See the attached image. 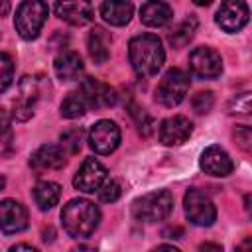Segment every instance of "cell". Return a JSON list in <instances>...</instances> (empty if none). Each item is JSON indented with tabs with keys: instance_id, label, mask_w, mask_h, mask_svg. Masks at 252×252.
I'll list each match as a JSON object with an SVG mask.
<instances>
[{
	"instance_id": "15",
	"label": "cell",
	"mask_w": 252,
	"mask_h": 252,
	"mask_svg": "<svg viewBox=\"0 0 252 252\" xmlns=\"http://www.w3.org/2000/svg\"><path fill=\"white\" fill-rule=\"evenodd\" d=\"M28 226V211L22 203L14 199H4L0 203V228L6 234L22 232Z\"/></svg>"
},
{
	"instance_id": "2",
	"label": "cell",
	"mask_w": 252,
	"mask_h": 252,
	"mask_svg": "<svg viewBox=\"0 0 252 252\" xmlns=\"http://www.w3.org/2000/svg\"><path fill=\"white\" fill-rule=\"evenodd\" d=\"M98 207L87 199H71L61 211L63 228L73 238H89L98 226Z\"/></svg>"
},
{
	"instance_id": "37",
	"label": "cell",
	"mask_w": 252,
	"mask_h": 252,
	"mask_svg": "<svg viewBox=\"0 0 252 252\" xmlns=\"http://www.w3.org/2000/svg\"><path fill=\"white\" fill-rule=\"evenodd\" d=\"M203 248H213V250H220V246H217V244H201V250Z\"/></svg>"
},
{
	"instance_id": "19",
	"label": "cell",
	"mask_w": 252,
	"mask_h": 252,
	"mask_svg": "<svg viewBox=\"0 0 252 252\" xmlns=\"http://www.w3.org/2000/svg\"><path fill=\"white\" fill-rule=\"evenodd\" d=\"M173 12L171 8L161 2V0H148L142 8H140V20L144 26L148 28H159V26H165L169 20H171Z\"/></svg>"
},
{
	"instance_id": "29",
	"label": "cell",
	"mask_w": 252,
	"mask_h": 252,
	"mask_svg": "<svg viewBox=\"0 0 252 252\" xmlns=\"http://www.w3.org/2000/svg\"><path fill=\"white\" fill-rule=\"evenodd\" d=\"M130 114L136 118L138 130H140L144 136H148V134H150V130H152V120H150V116H148L140 106H136V104H130Z\"/></svg>"
},
{
	"instance_id": "6",
	"label": "cell",
	"mask_w": 252,
	"mask_h": 252,
	"mask_svg": "<svg viewBox=\"0 0 252 252\" xmlns=\"http://www.w3.org/2000/svg\"><path fill=\"white\" fill-rule=\"evenodd\" d=\"M185 217L195 226H211L217 220V209L213 201L199 189H189L183 197Z\"/></svg>"
},
{
	"instance_id": "25",
	"label": "cell",
	"mask_w": 252,
	"mask_h": 252,
	"mask_svg": "<svg viewBox=\"0 0 252 252\" xmlns=\"http://www.w3.org/2000/svg\"><path fill=\"white\" fill-rule=\"evenodd\" d=\"M83 136H85V132L81 128H71V130L63 132L61 134V148H63V152L67 150V154H77L81 150V146H83Z\"/></svg>"
},
{
	"instance_id": "32",
	"label": "cell",
	"mask_w": 252,
	"mask_h": 252,
	"mask_svg": "<svg viewBox=\"0 0 252 252\" xmlns=\"http://www.w3.org/2000/svg\"><path fill=\"white\" fill-rule=\"evenodd\" d=\"M8 132H10V114H8L4 108H0V140H2Z\"/></svg>"
},
{
	"instance_id": "38",
	"label": "cell",
	"mask_w": 252,
	"mask_h": 252,
	"mask_svg": "<svg viewBox=\"0 0 252 252\" xmlns=\"http://www.w3.org/2000/svg\"><path fill=\"white\" fill-rule=\"evenodd\" d=\"M4 185H6V179H4V177H2V175H0V191H2V189H4Z\"/></svg>"
},
{
	"instance_id": "3",
	"label": "cell",
	"mask_w": 252,
	"mask_h": 252,
	"mask_svg": "<svg viewBox=\"0 0 252 252\" xmlns=\"http://www.w3.org/2000/svg\"><path fill=\"white\" fill-rule=\"evenodd\" d=\"M173 211V197L169 191H152L138 197L132 205V213L142 222H158L171 215Z\"/></svg>"
},
{
	"instance_id": "9",
	"label": "cell",
	"mask_w": 252,
	"mask_h": 252,
	"mask_svg": "<svg viewBox=\"0 0 252 252\" xmlns=\"http://www.w3.org/2000/svg\"><path fill=\"white\" fill-rule=\"evenodd\" d=\"M215 20L228 33L240 32L248 24V6L244 0H222Z\"/></svg>"
},
{
	"instance_id": "33",
	"label": "cell",
	"mask_w": 252,
	"mask_h": 252,
	"mask_svg": "<svg viewBox=\"0 0 252 252\" xmlns=\"http://www.w3.org/2000/svg\"><path fill=\"white\" fill-rule=\"evenodd\" d=\"M163 236H165V238H181V236H183V230L177 228V226H175V228H165V230H163Z\"/></svg>"
},
{
	"instance_id": "16",
	"label": "cell",
	"mask_w": 252,
	"mask_h": 252,
	"mask_svg": "<svg viewBox=\"0 0 252 252\" xmlns=\"http://www.w3.org/2000/svg\"><path fill=\"white\" fill-rule=\"evenodd\" d=\"M199 163H201V169L205 173L213 175V177H226L234 169V163H232L230 156L222 148H219V146H209L201 154Z\"/></svg>"
},
{
	"instance_id": "20",
	"label": "cell",
	"mask_w": 252,
	"mask_h": 252,
	"mask_svg": "<svg viewBox=\"0 0 252 252\" xmlns=\"http://www.w3.org/2000/svg\"><path fill=\"white\" fill-rule=\"evenodd\" d=\"M87 49H89V55H91V59L94 63H104L110 57V35L102 28L94 26L89 32Z\"/></svg>"
},
{
	"instance_id": "30",
	"label": "cell",
	"mask_w": 252,
	"mask_h": 252,
	"mask_svg": "<svg viewBox=\"0 0 252 252\" xmlns=\"http://www.w3.org/2000/svg\"><path fill=\"white\" fill-rule=\"evenodd\" d=\"M230 112L232 114H248L250 112V93H240L230 100Z\"/></svg>"
},
{
	"instance_id": "10",
	"label": "cell",
	"mask_w": 252,
	"mask_h": 252,
	"mask_svg": "<svg viewBox=\"0 0 252 252\" xmlns=\"http://www.w3.org/2000/svg\"><path fill=\"white\" fill-rule=\"evenodd\" d=\"M106 177H108L106 167L98 159L87 158L83 161V165L79 167V171L75 173L73 185H75V189H79L83 193H94L100 189V185L106 181Z\"/></svg>"
},
{
	"instance_id": "1",
	"label": "cell",
	"mask_w": 252,
	"mask_h": 252,
	"mask_svg": "<svg viewBox=\"0 0 252 252\" xmlns=\"http://www.w3.org/2000/svg\"><path fill=\"white\" fill-rule=\"evenodd\" d=\"M128 57L138 75L152 77L161 69V65L165 61V51H163V45L158 35L142 33V35H136L130 39Z\"/></svg>"
},
{
	"instance_id": "4",
	"label": "cell",
	"mask_w": 252,
	"mask_h": 252,
	"mask_svg": "<svg viewBox=\"0 0 252 252\" xmlns=\"http://www.w3.org/2000/svg\"><path fill=\"white\" fill-rule=\"evenodd\" d=\"M47 4L43 0H24L14 16V26L20 37L35 39L47 20Z\"/></svg>"
},
{
	"instance_id": "28",
	"label": "cell",
	"mask_w": 252,
	"mask_h": 252,
	"mask_svg": "<svg viewBox=\"0 0 252 252\" xmlns=\"http://www.w3.org/2000/svg\"><path fill=\"white\" fill-rule=\"evenodd\" d=\"M98 193V199L102 201V203H114L118 197H120V193H122V189H120V183L118 181H104L102 185H100V189L96 191Z\"/></svg>"
},
{
	"instance_id": "5",
	"label": "cell",
	"mask_w": 252,
	"mask_h": 252,
	"mask_svg": "<svg viewBox=\"0 0 252 252\" xmlns=\"http://www.w3.org/2000/svg\"><path fill=\"white\" fill-rule=\"evenodd\" d=\"M187 91H189V77H187L181 69L173 67V69H169V71L161 77V81L158 83L156 100H158L159 104L167 106V108H173V106H177V104L185 98Z\"/></svg>"
},
{
	"instance_id": "7",
	"label": "cell",
	"mask_w": 252,
	"mask_h": 252,
	"mask_svg": "<svg viewBox=\"0 0 252 252\" xmlns=\"http://www.w3.org/2000/svg\"><path fill=\"white\" fill-rule=\"evenodd\" d=\"M120 144V128L112 120H98L89 130V146L100 154L108 156L112 154Z\"/></svg>"
},
{
	"instance_id": "14",
	"label": "cell",
	"mask_w": 252,
	"mask_h": 252,
	"mask_svg": "<svg viewBox=\"0 0 252 252\" xmlns=\"http://www.w3.org/2000/svg\"><path fill=\"white\" fill-rule=\"evenodd\" d=\"M193 132V124L185 116H169L159 124V142L163 146H179L187 142Z\"/></svg>"
},
{
	"instance_id": "23",
	"label": "cell",
	"mask_w": 252,
	"mask_h": 252,
	"mask_svg": "<svg viewBox=\"0 0 252 252\" xmlns=\"http://www.w3.org/2000/svg\"><path fill=\"white\" fill-rule=\"evenodd\" d=\"M85 112H87V100L81 94V91L79 93H69L63 98V102H61V116L63 118L73 120V118L83 116Z\"/></svg>"
},
{
	"instance_id": "11",
	"label": "cell",
	"mask_w": 252,
	"mask_h": 252,
	"mask_svg": "<svg viewBox=\"0 0 252 252\" xmlns=\"http://www.w3.org/2000/svg\"><path fill=\"white\" fill-rule=\"evenodd\" d=\"M18 96L14 98V104H12V114L16 120L24 122L28 118H32L33 114V106L39 98V87H37V81L33 77H24L20 81V87H18Z\"/></svg>"
},
{
	"instance_id": "21",
	"label": "cell",
	"mask_w": 252,
	"mask_h": 252,
	"mask_svg": "<svg viewBox=\"0 0 252 252\" xmlns=\"http://www.w3.org/2000/svg\"><path fill=\"white\" fill-rule=\"evenodd\" d=\"M53 69H55V75L61 79V81H73L77 77H81L85 65L79 57V53L75 51H65L61 55H57L55 63H53Z\"/></svg>"
},
{
	"instance_id": "17",
	"label": "cell",
	"mask_w": 252,
	"mask_h": 252,
	"mask_svg": "<svg viewBox=\"0 0 252 252\" xmlns=\"http://www.w3.org/2000/svg\"><path fill=\"white\" fill-rule=\"evenodd\" d=\"M30 165L33 171L41 173V171H49V169H61L65 165V152L61 146L55 144H43L39 146L32 158H30Z\"/></svg>"
},
{
	"instance_id": "26",
	"label": "cell",
	"mask_w": 252,
	"mask_h": 252,
	"mask_svg": "<svg viewBox=\"0 0 252 252\" xmlns=\"http://www.w3.org/2000/svg\"><path fill=\"white\" fill-rule=\"evenodd\" d=\"M14 79V61L8 53H0V93H4Z\"/></svg>"
},
{
	"instance_id": "35",
	"label": "cell",
	"mask_w": 252,
	"mask_h": 252,
	"mask_svg": "<svg viewBox=\"0 0 252 252\" xmlns=\"http://www.w3.org/2000/svg\"><path fill=\"white\" fill-rule=\"evenodd\" d=\"M10 12V2L8 0H0V16H6Z\"/></svg>"
},
{
	"instance_id": "24",
	"label": "cell",
	"mask_w": 252,
	"mask_h": 252,
	"mask_svg": "<svg viewBox=\"0 0 252 252\" xmlns=\"http://www.w3.org/2000/svg\"><path fill=\"white\" fill-rule=\"evenodd\" d=\"M195 30H197V18L195 16H189V18H185L171 33H169V43L173 45V47H183L185 43H189V39L193 37V33H195Z\"/></svg>"
},
{
	"instance_id": "27",
	"label": "cell",
	"mask_w": 252,
	"mask_h": 252,
	"mask_svg": "<svg viewBox=\"0 0 252 252\" xmlns=\"http://www.w3.org/2000/svg\"><path fill=\"white\" fill-rule=\"evenodd\" d=\"M213 104H215V98H213V93L211 91H201L191 100V106H193V110L197 114H207L213 108Z\"/></svg>"
},
{
	"instance_id": "18",
	"label": "cell",
	"mask_w": 252,
	"mask_h": 252,
	"mask_svg": "<svg viewBox=\"0 0 252 252\" xmlns=\"http://www.w3.org/2000/svg\"><path fill=\"white\" fill-rule=\"evenodd\" d=\"M134 6L128 0H104L100 4V16L110 26H126L132 20Z\"/></svg>"
},
{
	"instance_id": "12",
	"label": "cell",
	"mask_w": 252,
	"mask_h": 252,
	"mask_svg": "<svg viewBox=\"0 0 252 252\" xmlns=\"http://www.w3.org/2000/svg\"><path fill=\"white\" fill-rule=\"evenodd\" d=\"M55 16L69 26H87L89 22H93L94 12L89 0H57Z\"/></svg>"
},
{
	"instance_id": "22",
	"label": "cell",
	"mask_w": 252,
	"mask_h": 252,
	"mask_svg": "<svg viewBox=\"0 0 252 252\" xmlns=\"http://www.w3.org/2000/svg\"><path fill=\"white\" fill-rule=\"evenodd\" d=\"M61 197V187L55 181H39L33 187V201L39 211H49L57 205Z\"/></svg>"
},
{
	"instance_id": "13",
	"label": "cell",
	"mask_w": 252,
	"mask_h": 252,
	"mask_svg": "<svg viewBox=\"0 0 252 252\" xmlns=\"http://www.w3.org/2000/svg\"><path fill=\"white\" fill-rule=\"evenodd\" d=\"M81 94L85 96L87 106H93V108H106L116 102L114 89L98 79H93V77H89L81 83Z\"/></svg>"
},
{
	"instance_id": "36",
	"label": "cell",
	"mask_w": 252,
	"mask_h": 252,
	"mask_svg": "<svg viewBox=\"0 0 252 252\" xmlns=\"http://www.w3.org/2000/svg\"><path fill=\"white\" fill-rule=\"evenodd\" d=\"M193 2H195L197 6H209V4L213 2V0H193Z\"/></svg>"
},
{
	"instance_id": "8",
	"label": "cell",
	"mask_w": 252,
	"mask_h": 252,
	"mask_svg": "<svg viewBox=\"0 0 252 252\" xmlns=\"http://www.w3.org/2000/svg\"><path fill=\"white\" fill-rule=\"evenodd\" d=\"M189 69L199 79H215L222 71V59L211 47H195L189 53Z\"/></svg>"
},
{
	"instance_id": "34",
	"label": "cell",
	"mask_w": 252,
	"mask_h": 252,
	"mask_svg": "<svg viewBox=\"0 0 252 252\" xmlns=\"http://www.w3.org/2000/svg\"><path fill=\"white\" fill-rule=\"evenodd\" d=\"M10 250H14V252H16V250H30V252H33L35 248H33L32 244H14Z\"/></svg>"
},
{
	"instance_id": "31",
	"label": "cell",
	"mask_w": 252,
	"mask_h": 252,
	"mask_svg": "<svg viewBox=\"0 0 252 252\" xmlns=\"http://www.w3.org/2000/svg\"><path fill=\"white\" fill-rule=\"evenodd\" d=\"M234 140H236V144H238L244 152H248L250 146H252V130H250L248 126H238L236 132H234Z\"/></svg>"
}]
</instances>
